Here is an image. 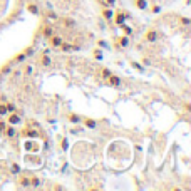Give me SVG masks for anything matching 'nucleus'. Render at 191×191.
Here are the masks:
<instances>
[{
    "label": "nucleus",
    "instance_id": "nucleus-7",
    "mask_svg": "<svg viewBox=\"0 0 191 191\" xmlns=\"http://www.w3.org/2000/svg\"><path fill=\"white\" fill-rule=\"evenodd\" d=\"M7 122H9V124L17 126V124H20V122H22V118H20L19 114H17V111L9 112V114H7Z\"/></svg>",
    "mask_w": 191,
    "mask_h": 191
},
{
    "label": "nucleus",
    "instance_id": "nucleus-32",
    "mask_svg": "<svg viewBox=\"0 0 191 191\" xmlns=\"http://www.w3.org/2000/svg\"><path fill=\"white\" fill-rule=\"evenodd\" d=\"M92 55L96 59H102V54H101V51H99V49H96V51L92 52Z\"/></svg>",
    "mask_w": 191,
    "mask_h": 191
},
{
    "label": "nucleus",
    "instance_id": "nucleus-15",
    "mask_svg": "<svg viewBox=\"0 0 191 191\" xmlns=\"http://www.w3.org/2000/svg\"><path fill=\"white\" fill-rule=\"evenodd\" d=\"M67 121L72 122V124H79V122L82 121V118H81L79 114H76V112H69V114H67Z\"/></svg>",
    "mask_w": 191,
    "mask_h": 191
},
{
    "label": "nucleus",
    "instance_id": "nucleus-10",
    "mask_svg": "<svg viewBox=\"0 0 191 191\" xmlns=\"http://www.w3.org/2000/svg\"><path fill=\"white\" fill-rule=\"evenodd\" d=\"M39 64H40L42 67H51L52 66V59L49 57L45 52H42V54L39 55Z\"/></svg>",
    "mask_w": 191,
    "mask_h": 191
},
{
    "label": "nucleus",
    "instance_id": "nucleus-31",
    "mask_svg": "<svg viewBox=\"0 0 191 191\" xmlns=\"http://www.w3.org/2000/svg\"><path fill=\"white\" fill-rule=\"evenodd\" d=\"M32 70H34V67H32V66H27L25 69H24V76H29V74H32Z\"/></svg>",
    "mask_w": 191,
    "mask_h": 191
},
{
    "label": "nucleus",
    "instance_id": "nucleus-30",
    "mask_svg": "<svg viewBox=\"0 0 191 191\" xmlns=\"http://www.w3.org/2000/svg\"><path fill=\"white\" fill-rule=\"evenodd\" d=\"M10 70H12V62H9L7 66H3V67H2V72H3V74L10 72Z\"/></svg>",
    "mask_w": 191,
    "mask_h": 191
},
{
    "label": "nucleus",
    "instance_id": "nucleus-12",
    "mask_svg": "<svg viewBox=\"0 0 191 191\" xmlns=\"http://www.w3.org/2000/svg\"><path fill=\"white\" fill-rule=\"evenodd\" d=\"M101 15L104 17L106 20H109V22H111V20H112V17H114V12H112V9H111V7L104 5V9L101 10Z\"/></svg>",
    "mask_w": 191,
    "mask_h": 191
},
{
    "label": "nucleus",
    "instance_id": "nucleus-25",
    "mask_svg": "<svg viewBox=\"0 0 191 191\" xmlns=\"http://www.w3.org/2000/svg\"><path fill=\"white\" fill-rule=\"evenodd\" d=\"M119 27H121V29H122V32H124L126 35H131V32H133V30L129 29V27L126 25V24H119Z\"/></svg>",
    "mask_w": 191,
    "mask_h": 191
},
{
    "label": "nucleus",
    "instance_id": "nucleus-5",
    "mask_svg": "<svg viewBox=\"0 0 191 191\" xmlns=\"http://www.w3.org/2000/svg\"><path fill=\"white\" fill-rule=\"evenodd\" d=\"M79 49H81L79 44H69V42H62L61 47H59V51H61V52H76V51H79Z\"/></svg>",
    "mask_w": 191,
    "mask_h": 191
},
{
    "label": "nucleus",
    "instance_id": "nucleus-11",
    "mask_svg": "<svg viewBox=\"0 0 191 191\" xmlns=\"http://www.w3.org/2000/svg\"><path fill=\"white\" fill-rule=\"evenodd\" d=\"M116 49H122V47H127L129 45V35H121V37L116 40Z\"/></svg>",
    "mask_w": 191,
    "mask_h": 191
},
{
    "label": "nucleus",
    "instance_id": "nucleus-17",
    "mask_svg": "<svg viewBox=\"0 0 191 191\" xmlns=\"http://www.w3.org/2000/svg\"><path fill=\"white\" fill-rule=\"evenodd\" d=\"M62 25L66 27V29H72V27H76V20L74 19H69V17H66V19H61Z\"/></svg>",
    "mask_w": 191,
    "mask_h": 191
},
{
    "label": "nucleus",
    "instance_id": "nucleus-3",
    "mask_svg": "<svg viewBox=\"0 0 191 191\" xmlns=\"http://www.w3.org/2000/svg\"><path fill=\"white\" fill-rule=\"evenodd\" d=\"M15 186H17V188H20V189L30 188V174H22V176H19V178H17Z\"/></svg>",
    "mask_w": 191,
    "mask_h": 191
},
{
    "label": "nucleus",
    "instance_id": "nucleus-28",
    "mask_svg": "<svg viewBox=\"0 0 191 191\" xmlns=\"http://www.w3.org/2000/svg\"><path fill=\"white\" fill-rule=\"evenodd\" d=\"M5 106H7V111H9V112H13V111H15V104H13V102H5Z\"/></svg>",
    "mask_w": 191,
    "mask_h": 191
},
{
    "label": "nucleus",
    "instance_id": "nucleus-4",
    "mask_svg": "<svg viewBox=\"0 0 191 191\" xmlns=\"http://www.w3.org/2000/svg\"><path fill=\"white\" fill-rule=\"evenodd\" d=\"M47 40H49V45H51L52 49H59V47H61V44L64 42V39H62V35L54 34V35H51Z\"/></svg>",
    "mask_w": 191,
    "mask_h": 191
},
{
    "label": "nucleus",
    "instance_id": "nucleus-16",
    "mask_svg": "<svg viewBox=\"0 0 191 191\" xmlns=\"http://www.w3.org/2000/svg\"><path fill=\"white\" fill-rule=\"evenodd\" d=\"M126 17H127V13H124V12H118V13H114V17H112V20H114L116 24H122L126 20Z\"/></svg>",
    "mask_w": 191,
    "mask_h": 191
},
{
    "label": "nucleus",
    "instance_id": "nucleus-21",
    "mask_svg": "<svg viewBox=\"0 0 191 191\" xmlns=\"http://www.w3.org/2000/svg\"><path fill=\"white\" fill-rule=\"evenodd\" d=\"M10 173H12V174H19V173H20V166L17 164V163H12V164H10Z\"/></svg>",
    "mask_w": 191,
    "mask_h": 191
},
{
    "label": "nucleus",
    "instance_id": "nucleus-29",
    "mask_svg": "<svg viewBox=\"0 0 191 191\" xmlns=\"http://www.w3.org/2000/svg\"><path fill=\"white\" fill-rule=\"evenodd\" d=\"M179 22H181V25H185V27H188L189 24H191V20L188 19V17H181V19H179Z\"/></svg>",
    "mask_w": 191,
    "mask_h": 191
},
{
    "label": "nucleus",
    "instance_id": "nucleus-13",
    "mask_svg": "<svg viewBox=\"0 0 191 191\" xmlns=\"http://www.w3.org/2000/svg\"><path fill=\"white\" fill-rule=\"evenodd\" d=\"M25 9H27V12H29V13H32V15H40V9H39L37 3L29 2V3L25 5Z\"/></svg>",
    "mask_w": 191,
    "mask_h": 191
},
{
    "label": "nucleus",
    "instance_id": "nucleus-14",
    "mask_svg": "<svg viewBox=\"0 0 191 191\" xmlns=\"http://www.w3.org/2000/svg\"><path fill=\"white\" fill-rule=\"evenodd\" d=\"M81 122H84V126H86L87 129H96V127H97V121H94V119H91V118H82Z\"/></svg>",
    "mask_w": 191,
    "mask_h": 191
},
{
    "label": "nucleus",
    "instance_id": "nucleus-35",
    "mask_svg": "<svg viewBox=\"0 0 191 191\" xmlns=\"http://www.w3.org/2000/svg\"><path fill=\"white\" fill-rule=\"evenodd\" d=\"M3 127H5V122L0 121V134H3Z\"/></svg>",
    "mask_w": 191,
    "mask_h": 191
},
{
    "label": "nucleus",
    "instance_id": "nucleus-33",
    "mask_svg": "<svg viewBox=\"0 0 191 191\" xmlns=\"http://www.w3.org/2000/svg\"><path fill=\"white\" fill-rule=\"evenodd\" d=\"M131 66H133V67H134V69H137V70H139V72H143V70H144V69H143V67H141V66H139V64H136V62H131Z\"/></svg>",
    "mask_w": 191,
    "mask_h": 191
},
{
    "label": "nucleus",
    "instance_id": "nucleus-2",
    "mask_svg": "<svg viewBox=\"0 0 191 191\" xmlns=\"http://www.w3.org/2000/svg\"><path fill=\"white\" fill-rule=\"evenodd\" d=\"M20 136H22V137H30V139H35V137H40V131H37L35 127L25 126L22 131H20Z\"/></svg>",
    "mask_w": 191,
    "mask_h": 191
},
{
    "label": "nucleus",
    "instance_id": "nucleus-6",
    "mask_svg": "<svg viewBox=\"0 0 191 191\" xmlns=\"http://www.w3.org/2000/svg\"><path fill=\"white\" fill-rule=\"evenodd\" d=\"M40 34H42V37H44V39H49L51 35L55 34L54 25H51V24H44V25L40 27Z\"/></svg>",
    "mask_w": 191,
    "mask_h": 191
},
{
    "label": "nucleus",
    "instance_id": "nucleus-19",
    "mask_svg": "<svg viewBox=\"0 0 191 191\" xmlns=\"http://www.w3.org/2000/svg\"><path fill=\"white\" fill-rule=\"evenodd\" d=\"M40 186V179L35 174H30V188H39Z\"/></svg>",
    "mask_w": 191,
    "mask_h": 191
},
{
    "label": "nucleus",
    "instance_id": "nucleus-1",
    "mask_svg": "<svg viewBox=\"0 0 191 191\" xmlns=\"http://www.w3.org/2000/svg\"><path fill=\"white\" fill-rule=\"evenodd\" d=\"M159 39H161V32L156 30V29H148L144 32V40H146L148 44H154Z\"/></svg>",
    "mask_w": 191,
    "mask_h": 191
},
{
    "label": "nucleus",
    "instance_id": "nucleus-8",
    "mask_svg": "<svg viewBox=\"0 0 191 191\" xmlns=\"http://www.w3.org/2000/svg\"><path fill=\"white\" fill-rule=\"evenodd\" d=\"M15 134H17V126L5 124V127H3V136L9 137V139H12V137H15Z\"/></svg>",
    "mask_w": 191,
    "mask_h": 191
},
{
    "label": "nucleus",
    "instance_id": "nucleus-36",
    "mask_svg": "<svg viewBox=\"0 0 191 191\" xmlns=\"http://www.w3.org/2000/svg\"><path fill=\"white\" fill-rule=\"evenodd\" d=\"M143 64H144V66H149L151 61H149V59H146V57H144V59H143Z\"/></svg>",
    "mask_w": 191,
    "mask_h": 191
},
{
    "label": "nucleus",
    "instance_id": "nucleus-9",
    "mask_svg": "<svg viewBox=\"0 0 191 191\" xmlns=\"http://www.w3.org/2000/svg\"><path fill=\"white\" fill-rule=\"evenodd\" d=\"M107 84L111 87H121V84H122V81H121V77L119 76H116V74H109V77H107Z\"/></svg>",
    "mask_w": 191,
    "mask_h": 191
},
{
    "label": "nucleus",
    "instance_id": "nucleus-23",
    "mask_svg": "<svg viewBox=\"0 0 191 191\" xmlns=\"http://www.w3.org/2000/svg\"><path fill=\"white\" fill-rule=\"evenodd\" d=\"M9 114V111H7V106L5 102H0V118H3V116Z\"/></svg>",
    "mask_w": 191,
    "mask_h": 191
},
{
    "label": "nucleus",
    "instance_id": "nucleus-18",
    "mask_svg": "<svg viewBox=\"0 0 191 191\" xmlns=\"http://www.w3.org/2000/svg\"><path fill=\"white\" fill-rule=\"evenodd\" d=\"M133 3H134V7H137L139 10H148V0H133Z\"/></svg>",
    "mask_w": 191,
    "mask_h": 191
},
{
    "label": "nucleus",
    "instance_id": "nucleus-22",
    "mask_svg": "<svg viewBox=\"0 0 191 191\" xmlns=\"http://www.w3.org/2000/svg\"><path fill=\"white\" fill-rule=\"evenodd\" d=\"M25 54H24V52H20V54H17L15 57H13V62H17V64H20V62H24L25 61Z\"/></svg>",
    "mask_w": 191,
    "mask_h": 191
},
{
    "label": "nucleus",
    "instance_id": "nucleus-20",
    "mask_svg": "<svg viewBox=\"0 0 191 191\" xmlns=\"http://www.w3.org/2000/svg\"><path fill=\"white\" fill-rule=\"evenodd\" d=\"M25 148H27V151H39V144L32 143V141H27V143H25Z\"/></svg>",
    "mask_w": 191,
    "mask_h": 191
},
{
    "label": "nucleus",
    "instance_id": "nucleus-26",
    "mask_svg": "<svg viewBox=\"0 0 191 191\" xmlns=\"http://www.w3.org/2000/svg\"><path fill=\"white\" fill-rule=\"evenodd\" d=\"M159 12H161V5H158V3L151 5V13H159Z\"/></svg>",
    "mask_w": 191,
    "mask_h": 191
},
{
    "label": "nucleus",
    "instance_id": "nucleus-27",
    "mask_svg": "<svg viewBox=\"0 0 191 191\" xmlns=\"http://www.w3.org/2000/svg\"><path fill=\"white\" fill-rule=\"evenodd\" d=\"M34 47H27V49H24V54H25V57H30V55H34Z\"/></svg>",
    "mask_w": 191,
    "mask_h": 191
},
{
    "label": "nucleus",
    "instance_id": "nucleus-34",
    "mask_svg": "<svg viewBox=\"0 0 191 191\" xmlns=\"http://www.w3.org/2000/svg\"><path fill=\"white\" fill-rule=\"evenodd\" d=\"M104 2H106V5H107V7H114L116 0H104Z\"/></svg>",
    "mask_w": 191,
    "mask_h": 191
},
{
    "label": "nucleus",
    "instance_id": "nucleus-24",
    "mask_svg": "<svg viewBox=\"0 0 191 191\" xmlns=\"http://www.w3.org/2000/svg\"><path fill=\"white\" fill-rule=\"evenodd\" d=\"M99 74H101V77L107 79V77H109V74H111V70H109V69H106V67H102V69L99 70Z\"/></svg>",
    "mask_w": 191,
    "mask_h": 191
}]
</instances>
